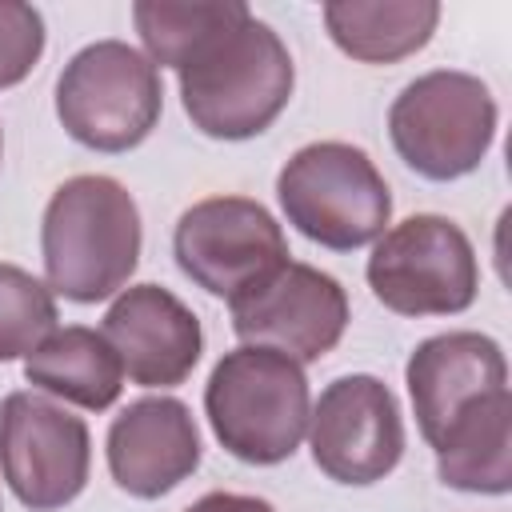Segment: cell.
Masks as SVG:
<instances>
[{
	"mask_svg": "<svg viewBox=\"0 0 512 512\" xmlns=\"http://www.w3.org/2000/svg\"><path fill=\"white\" fill-rule=\"evenodd\" d=\"M188 120L216 140L264 132L292 96V56L280 36L240 8L180 68Z\"/></svg>",
	"mask_w": 512,
	"mask_h": 512,
	"instance_id": "1",
	"label": "cell"
},
{
	"mask_svg": "<svg viewBox=\"0 0 512 512\" xmlns=\"http://www.w3.org/2000/svg\"><path fill=\"white\" fill-rule=\"evenodd\" d=\"M48 288L76 304H96L128 284L140 260V212L112 176L64 180L44 212Z\"/></svg>",
	"mask_w": 512,
	"mask_h": 512,
	"instance_id": "2",
	"label": "cell"
},
{
	"mask_svg": "<svg viewBox=\"0 0 512 512\" xmlns=\"http://www.w3.org/2000/svg\"><path fill=\"white\" fill-rule=\"evenodd\" d=\"M216 440L248 464H280L308 428V380L296 360L244 344L228 352L204 392Z\"/></svg>",
	"mask_w": 512,
	"mask_h": 512,
	"instance_id": "3",
	"label": "cell"
},
{
	"mask_svg": "<svg viewBox=\"0 0 512 512\" xmlns=\"http://www.w3.org/2000/svg\"><path fill=\"white\" fill-rule=\"evenodd\" d=\"M280 208L308 240L348 252L376 240L392 216V196L364 148L320 140L300 148L276 180Z\"/></svg>",
	"mask_w": 512,
	"mask_h": 512,
	"instance_id": "4",
	"label": "cell"
},
{
	"mask_svg": "<svg viewBox=\"0 0 512 512\" xmlns=\"http://www.w3.org/2000/svg\"><path fill=\"white\" fill-rule=\"evenodd\" d=\"M56 116L72 140L96 152L136 148L160 120L156 64L124 40L88 44L60 72Z\"/></svg>",
	"mask_w": 512,
	"mask_h": 512,
	"instance_id": "5",
	"label": "cell"
},
{
	"mask_svg": "<svg viewBox=\"0 0 512 512\" xmlns=\"http://www.w3.org/2000/svg\"><path fill=\"white\" fill-rule=\"evenodd\" d=\"M388 132L408 168L428 180H456L484 160L496 132V100L476 76L440 68L396 96Z\"/></svg>",
	"mask_w": 512,
	"mask_h": 512,
	"instance_id": "6",
	"label": "cell"
},
{
	"mask_svg": "<svg viewBox=\"0 0 512 512\" xmlns=\"http://www.w3.org/2000/svg\"><path fill=\"white\" fill-rule=\"evenodd\" d=\"M172 248L180 272L228 304L252 296L288 264L280 224L264 204L244 196H212L192 204L176 224Z\"/></svg>",
	"mask_w": 512,
	"mask_h": 512,
	"instance_id": "7",
	"label": "cell"
},
{
	"mask_svg": "<svg viewBox=\"0 0 512 512\" xmlns=\"http://www.w3.org/2000/svg\"><path fill=\"white\" fill-rule=\"evenodd\" d=\"M376 300L400 316H452L476 300L480 268L468 236L444 216H408L368 260Z\"/></svg>",
	"mask_w": 512,
	"mask_h": 512,
	"instance_id": "8",
	"label": "cell"
},
{
	"mask_svg": "<svg viewBox=\"0 0 512 512\" xmlns=\"http://www.w3.org/2000/svg\"><path fill=\"white\" fill-rule=\"evenodd\" d=\"M88 460V428L68 408L36 392H12L0 404V468L24 508L52 512L76 500Z\"/></svg>",
	"mask_w": 512,
	"mask_h": 512,
	"instance_id": "9",
	"label": "cell"
},
{
	"mask_svg": "<svg viewBox=\"0 0 512 512\" xmlns=\"http://www.w3.org/2000/svg\"><path fill=\"white\" fill-rule=\"evenodd\" d=\"M312 420V460L340 484L384 480L404 452L396 396L376 376H340L320 392Z\"/></svg>",
	"mask_w": 512,
	"mask_h": 512,
	"instance_id": "10",
	"label": "cell"
},
{
	"mask_svg": "<svg viewBox=\"0 0 512 512\" xmlns=\"http://www.w3.org/2000/svg\"><path fill=\"white\" fill-rule=\"evenodd\" d=\"M344 324V288L312 264H284L264 288L232 304V328L244 344L272 348L296 364L332 352L344 336Z\"/></svg>",
	"mask_w": 512,
	"mask_h": 512,
	"instance_id": "11",
	"label": "cell"
},
{
	"mask_svg": "<svg viewBox=\"0 0 512 512\" xmlns=\"http://www.w3.org/2000/svg\"><path fill=\"white\" fill-rule=\"evenodd\" d=\"M508 388V364L496 340L480 332H444L424 340L408 360V396L416 424L436 444L464 412Z\"/></svg>",
	"mask_w": 512,
	"mask_h": 512,
	"instance_id": "12",
	"label": "cell"
},
{
	"mask_svg": "<svg viewBox=\"0 0 512 512\" xmlns=\"http://www.w3.org/2000/svg\"><path fill=\"white\" fill-rule=\"evenodd\" d=\"M104 340L144 388L180 384L200 360V320L160 284H136L104 316Z\"/></svg>",
	"mask_w": 512,
	"mask_h": 512,
	"instance_id": "13",
	"label": "cell"
},
{
	"mask_svg": "<svg viewBox=\"0 0 512 512\" xmlns=\"http://www.w3.org/2000/svg\"><path fill=\"white\" fill-rule=\"evenodd\" d=\"M200 464V432L192 412L172 396H144L128 404L108 428V468L112 480L140 496L156 500L188 480Z\"/></svg>",
	"mask_w": 512,
	"mask_h": 512,
	"instance_id": "14",
	"label": "cell"
},
{
	"mask_svg": "<svg viewBox=\"0 0 512 512\" xmlns=\"http://www.w3.org/2000/svg\"><path fill=\"white\" fill-rule=\"evenodd\" d=\"M436 472L460 492L500 496L512 488V396L508 388L464 412L436 444Z\"/></svg>",
	"mask_w": 512,
	"mask_h": 512,
	"instance_id": "15",
	"label": "cell"
},
{
	"mask_svg": "<svg viewBox=\"0 0 512 512\" xmlns=\"http://www.w3.org/2000/svg\"><path fill=\"white\" fill-rule=\"evenodd\" d=\"M24 380L64 396L80 408H108L120 396V380L124 368L112 352V344L104 340V332L92 328H56L48 332L24 360Z\"/></svg>",
	"mask_w": 512,
	"mask_h": 512,
	"instance_id": "16",
	"label": "cell"
},
{
	"mask_svg": "<svg viewBox=\"0 0 512 512\" xmlns=\"http://www.w3.org/2000/svg\"><path fill=\"white\" fill-rule=\"evenodd\" d=\"M440 20V4L432 0H384V4H360V0H336L324 4L328 36L364 64H392L412 56L428 44L432 28Z\"/></svg>",
	"mask_w": 512,
	"mask_h": 512,
	"instance_id": "17",
	"label": "cell"
},
{
	"mask_svg": "<svg viewBox=\"0 0 512 512\" xmlns=\"http://www.w3.org/2000/svg\"><path fill=\"white\" fill-rule=\"evenodd\" d=\"M244 4L240 0H220V4H164V0H140L132 8L136 32L156 64L184 68V60L216 32L224 28Z\"/></svg>",
	"mask_w": 512,
	"mask_h": 512,
	"instance_id": "18",
	"label": "cell"
},
{
	"mask_svg": "<svg viewBox=\"0 0 512 512\" xmlns=\"http://www.w3.org/2000/svg\"><path fill=\"white\" fill-rule=\"evenodd\" d=\"M48 332H56L52 292L32 272L0 264V360L28 356Z\"/></svg>",
	"mask_w": 512,
	"mask_h": 512,
	"instance_id": "19",
	"label": "cell"
},
{
	"mask_svg": "<svg viewBox=\"0 0 512 512\" xmlns=\"http://www.w3.org/2000/svg\"><path fill=\"white\" fill-rule=\"evenodd\" d=\"M44 52V20L32 4L0 0V88L20 84Z\"/></svg>",
	"mask_w": 512,
	"mask_h": 512,
	"instance_id": "20",
	"label": "cell"
},
{
	"mask_svg": "<svg viewBox=\"0 0 512 512\" xmlns=\"http://www.w3.org/2000/svg\"><path fill=\"white\" fill-rule=\"evenodd\" d=\"M184 512H272V504L260 496H240V492H208Z\"/></svg>",
	"mask_w": 512,
	"mask_h": 512,
	"instance_id": "21",
	"label": "cell"
},
{
	"mask_svg": "<svg viewBox=\"0 0 512 512\" xmlns=\"http://www.w3.org/2000/svg\"><path fill=\"white\" fill-rule=\"evenodd\" d=\"M0 152H4V140H0Z\"/></svg>",
	"mask_w": 512,
	"mask_h": 512,
	"instance_id": "22",
	"label": "cell"
}]
</instances>
